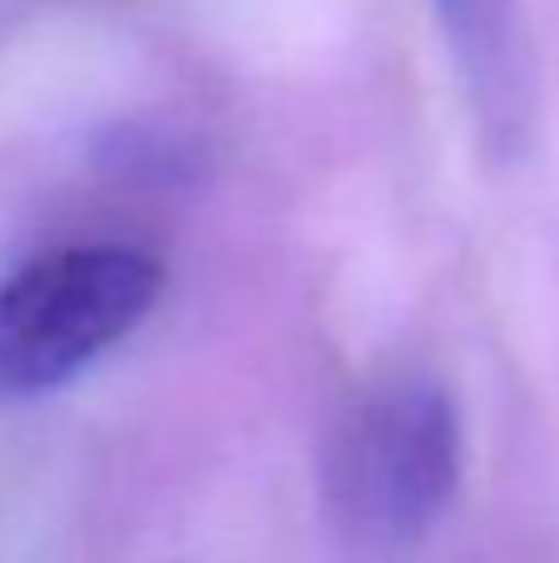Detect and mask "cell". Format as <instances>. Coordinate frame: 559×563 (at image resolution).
<instances>
[{"label":"cell","instance_id":"cell-1","mask_svg":"<svg viewBox=\"0 0 559 563\" xmlns=\"http://www.w3.org/2000/svg\"><path fill=\"white\" fill-rule=\"evenodd\" d=\"M461 485V416L426 376L366 390L322 450V505L357 554L421 544Z\"/></svg>","mask_w":559,"mask_h":563},{"label":"cell","instance_id":"cell-2","mask_svg":"<svg viewBox=\"0 0 559 563\" xmlns=\"http://www.w3.org/2000/svg\"><path fill=\"white\" fill-rule=\"evenodd\" d=\"M164 297V267L129 243H69L0 282V390L40 396L129 336Z\"/></svg>","mask_w":559,"mask_h":563},{"label":"cell","instance_id":"cell-3","mask_svg":"<svg viewBox=\"0 0 559 563\" xmlns=\"http://www.w3.org/2000/svg\"><path fill=\"white\" fill-rule=\"evenodd\" d=\"M461 79L495 144H515L530 119V59H525L515 0H436Z\"/></svg>","mask_w":559,"mask_h":563}]
</instances>
